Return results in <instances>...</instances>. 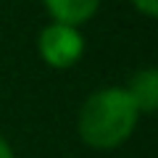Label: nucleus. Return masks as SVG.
<instances>
[{
    "label": "nucleus",
    "instance_id": "f257e3e1",
    "mask_svg": "<svg viewBox=\"0 0 158 158\" xmlns=\"http://www.w3.org/2000/svg\"><path fill=\"white\" fill-rule=\"evenodd\" d=\"M140 111L124 87H100L82 103L77 132L92 150H116L137 129Z\"/></svg>",
    "mask_w": 158,
    "mask_h": 158
},
{
    "label": "nucleus",
    "instance_id": "f03ea898",
    "mask_svg": "<svg viewBox=\"0 0 158 158\" xmlns=\"http://www.w3.org/2000/svg\"><path fill=\"white\" fill-rule=\"evenodd\" d=\"M37 53L50 69H71L82 61L85 56V34L79 27H69V24L50 21L40 29L37 37Z\"/></svg>",
    "mask_w": 158,
    "mask_h": 158
},
{
    "label": "nucleus",
    "instance_id": "7ed1b4c3",
    "mask_svg": "<svg viewBox=\"0 0 158 158\" xmlns=\"http://www.w3.org/2000/svg\"><path fill=\"white\" fill-rule=\"evenodd\" d=\"M100 3L103 0H42L50 21L79 27V29H82V24H87L98 13Z\"/></svg>",
    "mask_w": 158,
    "mask_h": 158
},
{
    "label": "nucleus",
    "instance_id": "20e7f679",
    "mask_svg": "<svg viewBox=\"0 0 158 158\" xmlns=\"http://www.w3.org/2000/svg\"><path fill=\"white\" fill-rule=\"evenodd\" d=\"M124 90L132 98L135 108L140 111V116L142 113H156V108H158V71L153 66L135 71Z\"/></svg>",
    "mask_w": 158,
    "mask_h": 158
},
{
    "label": "nucleus",
    "instance_id": "39448f33",
    "mask_svg": "<svg viewBox=\"0 0 158 158\" xmlns=\"http://www.w3.org/2000/svg\"><path fill=\"white\" fill-rule=\"evenodd\" d=\"M129 3L142 13V16H148V19L158 16V0H129Z\"/></svg>",
    "mask_w": 158,
    "mask_h": 158
},
{
    "label": "nucleus",
    "instance_id": "423d86ee",
    "mask_svg": "<svg viewBox=\"0 0 158 158\" xmlns=\"http://www.w3.org/2000/svg\"><path fill=\"white\" fill-rule=\"evenodd\" d=\"M0 158H16V156H13V148H11V142H8L3 135H0Z\"/></svg>",
    "mask_w": 158,
    "mask_h": 158
}]
</instances>
